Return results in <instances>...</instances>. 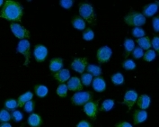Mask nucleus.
<instances>
[{
  "label": "nucleus",
  "instance_id": "obj_1",
  "mask_svg": "<svg viewBox=\"0 0 159 127\" xmlns=\"http://www.w3.org/2000/svg\"><path fill=\"white\" fill-rule=\"evenodd\" d=\"M23 15L24 10L20 3L12 0H7L5 2L2 7L0 16L11 22H20Z\"/></svg>",
  "mask_w": 159,
  "mask_h": 127
},
{
  "label": "nucleus",
  "instance_id": "obj_2",
  "mask_svg": "<svg viewBox=\"0 0 159 127\" xmlns=\"http://www.w3.org/2000/svg\"><path fill=\"white\" fill-rule=\"evenodd\" d=\"M79 14H80V16L84 20V22L86 21L88 24L92 26H96V20H97L96 15L90 4L81 3L79 5Z\"/></svg>",
  "mask_w": 159,
  "mask_h": 127
},
{
  "label": "nucleus",
  "instance_id": "obj_3",
  "mask_svg": "<svg viewBox=\"0 0 159 127\" xmlns=\"http://www.w3.org/2000/svg\"><path fill=\"white\" fill-rule=\"evenodd\" d=\"M124 22L128 26L139 27L146 24V18L139 12H130L124 17Z\"/></svg>",
  "mask_w": 159,
  "mask_h": 127
},
{
  "label": "nucleus",
  "instance_id": "obj_4",
  "mask_svg": "<svg viewBox=\"0 0 159 127\" xmlns=\"http://www.w3.org/2000/svg\"><path fill=\"white\" fill-rule=\"evenodd\" d=\"M93 98V93L91 91L88 92H82L77 91V93H75L73 96L71 97V102L75 106H84L87 102L92 101Z\"/></svg>",
  "mask_w": 159,
  "mask_h": 127
},
{
  "label": "nucleus",
  "instance_id": "obj_5",
  "mask_svg": "<svg viewBox=\"0 0 159 127\" xmlns=\"http://www.w3.org/2000/svg\"><path fill=\"white\" fill-rule=\"evenodd\" d=\"M30 48H31V44L29 41L27 40H22L21 42H19L18 44V47H17V51L22 53L24 56L25 57V66H27L28 63L30 62V58H31V51H30Z\"/></svg>",
  "mask_w": 159,
  "mask_h": 127
},
{
  "label": "nucleus",
  "instance_id": "obj_6",
  "mask_svg": "<svg viewBox=\"0 0 159 127\" xmlns=\"http://www.w3.org/2000/svg\"><path fill=\"white\" fill-rule=\"evenodd\" d=\"M10 28L13 32V34H15V36L16 38H19V39H22V40H25V38H30L31 34H30V32L25 28L24 26H20L18 24H16V23H12L10 25Z\"/></svg>",
  "mask_w": 159,
  "mask_h": 127
},
{
  "label": "nucleus",
  "instance_id": "obj_7",
  "mask_svg": "<svg viewBox=\"0 0 159 127\" xmlns=\"http://www.w3.org/2000/svg\"><path fill=\"white\" fill-rule=\"evenodd\" d=\"M98 104H99V100L89 101L84 105V112L87 115V116L92 120L96 119V115L98 111Z\"/></svg>",
  "mask_w": 159,
  "mask_h": 127
},
{
  "label": "nucleus",
  "instance_id": "obj_8",
  "mask_svg": "<svg viewBox=\"0 0 159 127\" xmlns=\"http://www.w3.org/2000/svg\"><path fill=\"white\" fill-rule=\"evenodd\" d=\"M112 54V51L107 46H103L101 47L100 49H98L96 56H97V59L99 61V63H106L108 62L111 59V56Z\"/></svg>",
  "mask_w": 159,
  "mask_h": 127
},
{
  "label": "nucleus",
  "instance_id": "obj_9",
  "mask_svg": "<svg viewBox=\"0 0 159 127\" xmlns=\"http://www.w3.org/2000/svg\"><path fill=\"white\" fill-rule=\"evenodd\" d=\"M87 64H88L87 58H77L74 59L73 62L71 63V68L76 72L83 74L87 67Z\"/></svg>",
  "mask_w": 159,
  "mask_h": 127
},
{
  "label": "nucleus",
  "instance_id": "obj_10",
  "mask_svg": "<svg viewBox=\"0 0 159 127\" xmlns=\"http://www.w3.org/2000/svg\"><path fill=\"white\" fill-rule=\"evenodd\" d=\"M48 55V50L45 46L42 44H38L34 48V57L37 62L44 61Z\"/></svg>",
  "mask_w": 159,
  "mask_h": 127
},
{
  "label": "nucleus",
  "instance_id": "obj_11",
  "mask_svg": "<svg viewBox=\"0 0 159 127\" xmlns=\"http://www.w3.org/2000/svg\"><path fill=\"white\" fill-rule=\"evenodd\" d=\"M137 99H138V93L135 90H128L124 96L123 104L129 107V111L133 106V105L137 102Z\"/></svg>",
  "mask_w": 159,
  "mask_h": 127
},
{
  "label": "nucleus",
  "instance_id": "obj_12",
  "mask_svg": "<svg viewBox=\"0 0 159 127\" xmlns=\"http://www.w3.org/2000/svg\"><path fill=\"white\" fill-rule=\"evenodd\" d=\"M67 88L70 91H82L83 86L80 81V78L77 77H73L67 80Z\"/></svg>",
  "mask_w": 159,
  "mask_h": 127
},
{
  "label": "nucleus",
  "instance_id": "obj_13",
  "mask_svg": "<svg viewBox=\"0 0 159 127\" xmlns=\"http://www.w3.org/2000/svg\"><path fill=\"white\" fill-rule=\"evenodd\" d=\"M93 88L96 92H102L106 88V83L103 79V78L98 76L93 78Z\"/></svg>",
  "mask_w": 159,
  "mask_h": 127
},
{
  "label": "nucleus",
  "instance_id": "obj_14",
  "mask_svg": "<svg viewBox=\"0 0 159 127\" xmlns=\"http://www.w3.org/2000/svg\"><path fill=\"white\" fill-rule=\"evenodd\" d=\"M53 77L59 81V82H66L70 78V73L68 69H60L59 71L53 73Z\"/></svg>",
  "mask_w": 159,
  "mask_h": 127
},
{
  "label": "nucleus",
  "instance_id": "obj_15",
  "mask_svg": "<svg viewBox=\"0 0 159 127\" xmlns=\"http://www.w3.org/2000/svg\"><path fill=\"white\" fill-rule=\"evenodd\" d=\"M137 102H138V106L140 109L146 110L147 108H148V106L150 105V97L147 95H141L140 96L138 97Z\"/></svg>",
  "mask_w": 159,
  "mask_h": 127
},
{
  "label": "nucleus",
  "instance_id": "obj_16",
  "mask_svg": "<svg viewBox=\"0 0 159 127\" xmlns=\"http://www.w3.org/2000/svg\"><path fill=\"white\" fill-rule=\"evenodd\" d=\"M63 66V60L60 58H55L52 59L50 62V69L52 73H55L60 70Z\"/></svg>",
  "mask_w": 159,
  "mask_h": 127
},
{
  "label": "nucleus",
  "instance_id": "obj_17",
  "mask_svg": "<svg viewBox=\"0 0 159 127\" xmlns=\"http://www.w3.org/2000/svg\"><path fill=\"white\" fill-rule=\"evenodd\" d=\"M148 117V114L145 110H136L133 115V119H134V125H138V124H141L143 122L146 121V119Z\"/></svg>",
  "mask_w": 159,
  "mask_h": 127
},
{
  "label": "nucleus",
  "instance_id": "obj_18",
  "mask_svg": "<svg viewBox=\"0 0 159 127\" xmlns=\"http://www.w3.org/2000/svg\"><path fill=\"white\" fill-rule=\"evenodd\" d=\"M28 125L33 127H38L41 126L42 124V117L38 115V114H32L30 115V116L28 117L27 121Z\"/></svg>",
  "mask_w": 159,
  "mask_h": 127
},
{
  "label": "nucleus",
  "instance_id": "obj_19",
  "mask_svg": "<svg viewBox=\"0 0 159 127\" xmlns=\"http://www.w3.org/2000/svg\"><path fill=\"white\" fill-rule=\"evenodd\" d=\"M71 24L77 30H84L85 29V22L84 19L79 16H75L73 17L71 20Z\"/></svg>",
  "mask_w": 159,
  "mask_h": 127
},
{
  "label": "nucleus",
  "instance_id": "obj_20",
  "mask_svg": "<svg viewBox=\"0 0 159 127\" xmlns=\"http://www.w3.org/2000/svg\"><path fill=\"white\" fill-rule=\"evenodd\" d=\"M157 4L147 5V6H145V7L143 9L142 15L144 16H152L157 13Z\"/></svg>",
  "mask_w": 159,
  "mask_h": 127
},
{
  "label": "nucleus",
  "instance_id": "obj_21",
  "mask_svg": "<svg viewBox=\"0 0 159 127\" xmlns=\"http://www.w3.org/2000/svg\"><path fill=\"white\" fill-rule=\"evenodd\" d=\"M136 42H138V44L142 50H149L151 48V41L148 36H144L141 38H139L137 39Z\"/></svg>",
  "mask_w": 159,
  "mask_h": 127
},
{
  "label": "nucleus",
  "instance_id": "obj_22",
  "mask_svg": "<svg viewBox=\"0 0 159 127\" xmlns=\"http://www.w3.org/2000/svg\"><path fill=\"white\" fill-rule=\"evenodd\" d=\"M33 96H34V95H33V93H31V92H26L24 95L20 96L19 98H18V100H17V102H18V106L19 107H24L25 103L28 102L29 100H31L33 98Z\"/></svg>",
  "mask_w": 159,
  "mask_h": 127
},
{
  "label": "nucleus",
  "instance_id": "obj_23",
  "mask_svg": "<svg viewBox=\"0 0 159 127\" xmlns=\"http://www.w3.org/2000/svg\"><path fill=\"white\" fill-rule=\"evenodd\" d=\"M124 49H125V53H124V58H128L130 52L134 50V41L131 39H126L124 41Z\"/></svg>",
  "mask_w": 159,
  "mask_h": 127
},
{
  "label": "nucleus",
  "instance_id": "obj_24",
  "mask_svg": "<svg viewBox=\"0 0 159 127\" xmlns=\"http://www.w3.org/2000/svg\"><path fill=\"white\" fill-rule=\"evenodd\" d=\"M34 91L36 95L40 97H44L48 95V88L43 85H36L34 87Z\"/></svg>",
  "mask_w": 159,
  "mask_h": 127
},
{
  "label": "nucleus",
  "instance_id": "obj_25",
  "mask_svg": "<svg viewBox=\"0 0 159 127\" xmlns=\"http://www.w3.org/2000/svg\"><path fill=\"white\" fill-rule=\"evenodd\" d=\"M85 69L87 70L88 73L92 74L93 76L94 77L100 76L101 74H102V68L100 67H98V66H95V65H92V64L87 65V67H86Z\"/></svg>",
  "mask_w": 159,
  "mask_h": 127
},
{
  "label": "nucleus",
  "instance_id": "obj_26",
  "mask_svg": "<svg viewBox=\"0 0 159 127\" xmlns=\"http://www.w3.org/2000/svg\"><path fill=\"white\" fill-rule=\"evenodd\" d=\"M114 106V101L112 99H106L102 102V106L99 108L100 111H110L112 109Z\"/></svg>",
  "mask_w": 159,
  "mask_h": 127
},
{
  "label": "nucleus",
  "instance_id": "obj_27",
  "mask_svg": "<svg viewBox=\"0 0 159 127\" xmlns=\"http://www.w3.org/2000/svg\"><path fill=\"white\" fill-rule=\"evenodd\" d=\"M111 78L112 83L115 86H120V85H122L124 83V77L120 73H116V74L112 75Z\"/></svg>",
  "mask_w": 159,
  "mask_h": 127
},
{
  "label": "nucleus",
  "instance_id": "obj_28",
  "mask_svg": "<svg viewBox=\"0 0 159 127\" xmlns=\"http://www.w3.org/2000/svg\"><path fill=\"white\" fill-rule=\"evenodd\" d=\"M143 59L145 61H152L156 59V51L154 50H148L143 55Z\"/></svg>",
  "mask_w": 159,
  "mask_h": 127
},
{
  "label": "nucleus",
  "instance_id": "obj_29",
  "mask_svg": "<svg viewBox=\"0 0 159 127\" xmlns=\"http://www.w3.org/2000/svg\"><path fill=\"white\" fill-rule=\"evenodd\" d=\"M93 80V75L92 74H90V73H83L82 74V76H81V81H82V83L84 85V86H86V87H88L89 85L91 84V82H92Z\"/></svg>",
  "mask_w": 159,
  "mask_h": 127
},
{
  "label": "nucleus",
  "instance_id": "obj_30",
  "mask_svg": "<svg viewBox=\"0 0 159 127\" xmlns=\"http://www.w3.org/2000/svg\"><path fill=\"white\" fill-rule=\"evenodd\" d=\"M67 86L66 84H61L59 85V87L57 88V94L58 96H61V97H65L67 96Z\"/></svg>",
  "mask_w": 159,
  "mask_h": 127
},
{
  "label": "nucleus",
  "instance_id": "obj_31",
  "mask_svg": "<svg viewBox=\"0 0 159 127\" xmlns=\"http://www.w3.org/2000/svg\"><path fill=\"white\" fill-rule=\"evenodd\" d=\"M94 37V33L91 28H85L83 33V39L85 41H91Z\"/></svg>",
  "mask_w": 159,
  "mask_h": 127
},
{
  "label": "nucleus",
  "instance_id": "obj_32",
  "mask_svg": "<svg viewBox=\"0 0 159 127\" xmlns=\"http://www.w3.org/2000/svg\"><path fill=\"white\" fill-rule=\"evenodd\" d=\"M11 118H12V115L9 114L7 111L5 110V109L1 110V112H0V120H1L2 123L9 122Z\"/></svg>",
  "mask_w": 159,
  "mask_h": 127
},
{
  "label": "nucleus",
  "instance_id": "obj_33",
  "mask_svg": "<svg viewBox=\"0 0 159 127\" xmlns=\"http://www.w3.org/2000/svg\"><path fill=\"white\" fill-rule=\"evenodd\" d=\"M5 106L8 110H14L18 106V102L16 101L15 99H9L5 103Z\"/></svg>",
  "mask_w": 159,
  "mask_h": 127
},
{
  "label": "nucleus",
  "instance_id": "obj_34",
  "mask_svg": "<svg viewBox=\"0 0 159 127\" xmlns=\"http://www.w3.org/2000/svg\"><path fill=\"white\" fill-rule=\"evenodd\" d=\"M122 67L127 70H131V69H134L136 68V64L131 59H126L125 61L122 63Z\"/></svg>",
  "mask_w": 159,
  "mask_h": 127
},
{
  "label": "nucleus",
  "instance_id": "obj_35",
  "mask_svg": "<svg viewBox=\"0 0 159 127\" xmlns=\"http://www.w3.org/2000/svg\"><path fill=\"white\" fill-rule=\"evenodd\" d=\"M132 35L136 38H138V39L141 38V37L145 36V31L140 27H135L134 29L132 30Z\"/></svg>",
  "mask_w": 159,
  "mask_h": 127
},
{
  "label": "nucleus",
  "instance_id": "obj_36",
  "mask_svg": "<svg viewBox=\"0 0 159 127\" xmlns=\"http://www.w3.org/2000/svg\"><path fill=\"white\" fill-rule=\"evenodd\" d=\"M34 106H35V102L34 100H29L28 102H26L25 105V106H24V108H25V112H27V113H31V112H33L34 109Z\"/></svg>",
  "mask_w": 159,
  "mask_h": 127
},
{
  "label": "nucleus",
  "instance_id": "obj_37",
  "mask_svg": "<svg viewBox=\"0 0 159 127\" xmlns=\"http://www.w3.org/2000/svg\"><path fill=\"white\" fill-rule=\"evenodd\" d=\"M132 51H133L132 55H133V57H134L135 59H140L144 55V51H143V50L140 47H136Z\"/></svg>",
  "mask_w": 159,
  "mask_h": 127
},
{
  "label": "nucleus",
  "instance_id": "obj_38",
  "mask_svg": "<svg viewBox=\"0 0 159 127\" xmlns=\"http://www.w3.org/2000/svg\"><path fill=\"white\" fill-rule=\"evenodd\" d=\"M59 3H60V5H61L62 7H64V8L66 9H69L73 6L74 1L73 0H61Z\"/></svg>",
  "mask_w": 159,
  "mask_h": 127
},
{
  "label": "nucleus",
  "instance_id": "obj_39",
  "mask_svg": "<svg viewBox=\"0 0 159 127\" xmlns=\"http://www.w3.org/2000/svg\"><path fill=\"white\" fill-rule=\"evenodd\" d=\"M12 118L14 119V121H16V122H20L23 119V115L20 111H15L12 114Z\"/></svg>",
  "mask_w": 159,
  "mask_h": 127
},
{
  "label": "nucleus",
  "instance_id": "obj_40",
  "mask_svg": "<svg viewBox=\"0 0 159 127\" xmlns=\"http://www.w3.org/2000/svg\"><path fill=\"white\" fill-rule=\"evenodd\" d=\"M151 46L154 47V49L156 50V51L159 52V38L157 36H155L153 41H152V43H151Z\"/></svg>",
  "mask_w": 159,
  "mask_h": 127
},
{
  "label": "nucleus",
  "instance_id": "obj_41",
  "mask_svg": "<svg viewBox=\"0 0 159 127\" xmlns=\"http://www.w3.org/2000/svg\"><path fill=\"white\" fill-rule=\"evenodd\" d=\"M153 26H154V30L156 32L159 31V18L158 17H155L153 19Z\"/></svg>",
  "mask_w": 159,
  "mask_h": 127
},
{
  "label": "nucleus",
  "instance_id": "obj_42",
  "mask_svg": "<svg viewBox=\"0 0 159 127\" xmlns=\"http://www.w3.org/2000/svg\"><path fill=\"white\" fill-rule=\"evenodd\" d=\"M77 127H91L92 126V125L91 124H89L87 121H82V122H80L77 125Z\"/></svg>",
  "mask_w": 159,
  "mask_h": 127
},
{
  "label": "nucleus",
  "instance_id": "obj_43",
  "mask_svg": "<svg viewBox=\"0 0 159 127\" xmlns=\"http://www.w3.org/2000/svg\"><path fill=\"white\" fill-rule=\"evenodd\" d=\"M115 126L117 127H132V125L127 122H122V123H120V124H117L115 125Z\"/></svg>",
  "mask_w": 159,
  "mask_h": 127
},
{
  "label": "nucleus",
  "instance_id": "obj_44",
  "mask_svg": "<svg viewBox=\"0 0 159 127\" xmlns=\"http://www.w3.org/2000/svg\"><path fill=\"white\" fill-rule=\"evenodd\" d=\"M1 127H11V125L8 124L7 122H5V123H2L1 124Z\"/></svg>",
  "mask_w": 159,
  "mask_h": 127
},
{
  "label": "nucleus",
  "instance_id": "obj_45",
  "mask_svg": "<svg viewBox=\"0 0 159 127\" xmlns=\"http://www.w3.org/2000/svg\"><path fill=\"white\" fill-rule=\"evenodd\" d=\"M3 4H5V3H4V2H3V1H0V6H2V5H3Z\"/></svg>",
  "mask_w": 159,
  "mask_h": 127
}]
</instances>
